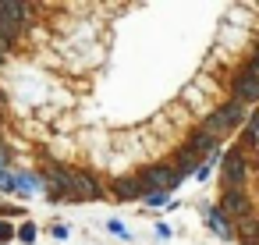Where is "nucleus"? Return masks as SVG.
I'll use <instances>...</instances> for the list:
<instances>
[{
  "instance_id": "nucleus-3",
  "label": "nucleus",
  "mask_w": 259,
  "mask_h": 245,
  "mask_svg": "<svg viewBox=\"0 0 259 245\" xmlns=\"http://www.w3.org/2000/svg\"><path fill=\"white\" fill-rule=\"evenodd\" d=\"M245 121V107L241 103H224V107H217L209 117H206V125H202V132L206 135H213V139H220V135H227V132H234L238 125Z\"/></svg>"
},
{
  "instance_id": "nucleus-11",
  "label": "nucleus",
  "mask_w": 259,
  "mask_h": 245,
  "mask_svg": "<svg viewBox=\"0 0 259 245\" xmlns=\"http://www.w3.org/2000/svg\"><path fill=\"white\" fill-rule=\"evenodd\" d=\"M234 234H238L245 245H259V217H248V220L234 224Z\"/></svg>"
},
{
  "instance_id": "nucleus-15",
  "label": "nucleus",
  "mask_w": 259,
  "mask_h": 245,
  "mask_svg": "<svg viewBox=\"0 0 259 245\" xmlns=\"http://www.w3.org/2000/svg\"><path fill=\"white\" fill-rule=\"evenodd\" d=\"M11 238H15V227L8 220H0V241H11Z\"/></svg>"
},
{
  "instance_id": "nucleus-12",
  "label": "nucleus",
  "mask_w": 259,
  "mask_h": 245,
  "mask_svg": "<svg viewBox=\"0 0 259 245\" xmlns=\"http://www.w3.org/2000/svg\"><path fill=\"white\" fill-rule=\"evenodd\" d=\"M199 164H202V160H199L195 153H188L185 146L178 149V174H181V178H185V174H195V171H199Z\"/></svg>"
},
{
  "instance_id": "nucleus-22",
  "label": "nucleus",
  "mask_w": 259,
  "mask_h": 245,
  "mask_svg": "<svg viewBox=\"0 0 259 245\" xmlns=\"http://www.w3.org/2000/svg\"><path fill=\"white\" fill-rule=\"evenodd\" d=\"M0 103H4V93H0Z\"/></svg>"
},
{
  "instance_id": "nucleus-7",
  "label": "nucleus",
  "mask_w": 259,
  "mask_h": 245,
  "mask_svg": "<svg viewBox=\"0 0 259 245\" xmlns=\"http://www.w3.org/2000/svg\"><path fill=\"white\" fill-rule=\"evenodd\" d=\"M71 199H103V185H100V178L89 174V171H75Z\"/></svg>"
},
{
  "instance_id": "nucleus-5",
  "label": "nucleus",
  "mask_w": 259,
  "mask_h": 245,
  "mask_svg": "<svg viewBox=\"0 0 259 245\" xmlns=\"http://www.w3.org/2000/svg\"><path fill=\"white\" fill-rule=\"evenodd\" d=\"M231 93H234V103H255L259 100V71L252 64H245L234 82H231Z\"/></svg>"
},
{
  "instance_id": "nucleus-20",
  "label": "nucleus",
  "mask_w": 259,
  "mask_h": 245,
  "mask_svg": "<svg viewBox=\"0 0 259 245\" xmlns=\"http://www.w3.org/2000/svg\"><path fill=\"white\" fill-rule=\"evenodd\" d=\"M8 50H11V47H8L4 39H0V57H8Z\"/></svg>"
},
{
  "instance_id": "nucleus-4",
  "label": "nucleus",
  "mask_w": 259,
  "mask_h": 245,
  "mask_svg": "<svg viewBox=\"0 0 259 245\" xmlns=\"http://www.w3.org/2000/svg\"><path fill=\"white\" fill-rule=\"evenodd\" d=\"M139 181H142V188H146V195H149V188L153 192H163V195H170L185 178L174 171V167H163V164H156V167H146L142 174H139Z\"/></svg>"
},
{
  "instance_id": "nucleus-9",
  "label": "nucleus",
  "mask_w": 259,
  "mask_h": 245,
  "mask_svg": "<svg viewBox=\"0 0 259 245\" xmlns=\"http://www.w3.org/2000/svg\"><path fill=\"white\" fill-rule=\"evenodd\" d=\"M114 195L121 199V202H135V199H146V188H142V181L139 178H117L114 185Z\"/></svg>"
},
{
  "instance_id": "nucleus-19",
  "label": "nucleus",
  "mask_w": 259,
  "mask_h": 245,
  "mask_svg": "<svg viewBox=\"0 0 259 245\" xmlns=\"http://www.w3.org/2000/svg\"><path fill=\"white\" fill-rule=\"evenodd\" d=\"M54 238H68V227L64 224H54Z\"/></svg>"
},
{
  "instance_id": "nucleus-13",
  "label": "nucleus",
  "mask_w": 259,
  "mask_h": 245,
  "mask_svg": "<svg viewBox=\"0 0 259 245\" xmlns=\"http://www.w3.org/2000/svg\"><path fill=\"white\" fill-rule=\"evenodd\" d=\"M15 238H22V241H36V224H32V220H25V224L15 231Z\"/></svg>"
},
{
  "instance_id": "nucleus-10",
  "label": "nucleus",
  "mask_w": 259,
  "mask_h": 245,
  "mask_svg": "<svg viewBox=\"0 0 259 245\" xmlns=\"http://www.w3.org/2000/svg\"><path fill=\"white\" fill-rule=\"evenodd\" d=\"M206 224H209V231H217L220 238H231V234H234L231 220H227V217H224L217 206H209V210H206Z\"/></svg>"
},
{
  "instance_id": "nucleus-16",
  "label": "nucleus",
  "mask_w": 259,
  "mask_h": 245,
  "mask_svg": "<svg viewBox=\"0 0 259 245\" xmlns=\"http://www.w3.org/2000/svg\"><path fill=\"white\" fill-rule=\"evenodd\" d=\"M209 174H213V164H199V171H195V178H199V181H206Z\"/></svg>"
},
{
  "instance_id": "nucleus-14",
  "label": "nucleus",
  "mask_w": 259,
  "mask_h": 245,
  "mask_svg": "<svg viewBox=\"0 0 259 245\" xmlns=\"http://www.w3.org/2000/svg\"><path fill=\"white\" fill-rule=\"evenodd\" d=\"M0 188H4V192H15V188H18V185H15V174L0 171Z\"/></svg>"
},
{
  "instance_id": "nucleus-21",
  "label": "nucleus",
  "mask_w": 259,
  "mask_h": 245,
  "mask_svg": "<svg viewBox=\"0 0 259 245\" xmlns=\"http://www.w3.org/2000/svg\"><path fill=\"white\" fill-rule=\"evenodd\" d=\"M248 64H252V68H255V71H259V50H255V57H252V61H248Z\"/></svg>"
},
{
  "instance_id": "nucleus-2",
  "label": "nucleus",
  "mask_w": 259,
  "mask_h": 245,
  "mask_svg": "<svg viewBox=\"0 0 259 245\" xmlns=\"http://www.w3.org/2000/svg\"><path fill=\"white\" fill-rule=\"evenodd\" d=\"M220 181L227 192H245V181H248V156L245 149H227L224 164H220Z\"/></svg>"
},
{
  "instance_id": "nucleus-8",
  "label": "nucleus",
  "mask_w": 259,
  "mask_h": 245,
  "mask_svg": "<svg viewBox=\"0 0 259 245\" xmlns=\"http://www.w3.org/2000/svg\"><path fill=\"white\" fill-rule=\"evenodd\" d=\"M217 146H220V139H213V135H206L202 128H199V132H192V135H188V142H185V149H188V153H195L199 160H206V156H213V153H217Z\"/></svg>"
},
{
  "instance_id": "nucleus-17",
  "label": "nucleus",
  "mask_w": 259,
  "mask_h": 245,
  "mask_svg": "<svg viewBox=\"0 0 259 245\" xmlns=\"http://www.w3.org/2000/svg\"><path fill=\"white\" fill-rule=\"evenodd\" d=\"M248 135H255V139H259V110L248 117Z\"/></svg>"
},
{
  "instance_id": "nucleus-1",
  "label": "nucleus",
  "mask_w": 259,
  "mask_h": 245,
  "mask_svg": "<svg viewBox=\"0 0 259 245\" xmlns=\"http://www.w3.org/2000/svg\"><path fill=\"white\" fill-rule=\"evenodd\" d=\"M25 25H29V4H18V0H0V39H4L8 47H15Z\"/></svg>"
},
{
  "instance_id": "nucleus-6",
  "label": "nucleus",
  "mask_w": 259,
  "mask_h": 245,
  "mask_svg": "<svg viewBox=\"0 0 259 245\" xmlns=\"http://www.w3.org/2000/svg\"><path fill=\"white\" fill-rule=\"evenodd\" d=\"M217 210L231 220V227L252 217V202H248V195H245V192H224V199H220V206H217Z\"/></svg>"
},
{
  "instance_id": "nucleus-23",
  "label": "nucleus",
  "mask_w": 259,
  "mask_h": 245,
  "mask_svg": "<svg viewBox=\"0 0 259 245\" xmlns=\"http://www.w3.org/2000/svg\"><path fill=\"white\" fill-rule=\"evenodd\" d=\"M0 164H4V160H0Z\"/></svg>"
},
{
  "instance_id": "nucleus-18",
  "label": "nucleus",
  "mask_w": 259,
  "mask_h": 245,
  "mask_svg": "<svg viewBox=\"0 0 259 245\" xmlns=\"http://www.w3.org/2000/svg\"><path fill=\"white\" fill-rule=\"evenodd\" d=\"M146 202H153V206H160V202H167V195H163V192H149V195H146Z\"/></svg>"
}]
</instances>
